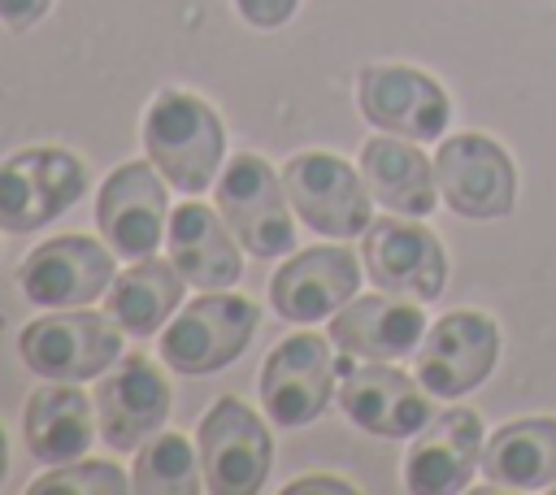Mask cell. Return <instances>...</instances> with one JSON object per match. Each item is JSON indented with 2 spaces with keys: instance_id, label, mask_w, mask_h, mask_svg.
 <instances>
[{
  "instance_id": "484cf974",
  "label": "cell",
  "mask_w": 556,
  "mask_h": 495,
  "mask_svg": "<svg viewBox=\"0 0 556 495\" xmlns=\"http://www.w3.org/2000/svg\"><path fill=\"white\" fill-rule=\"evenodd\" d=\"M48 491H87V495H122L130 491L126 473L109 460H70L56 473H43L26 486V495H48Z\"/></svg>"
},
{
  "instance_id": "ba28073f",
  "label": "cell",
  "mask_w": 556,
  "mask_h": 495,
  "mask_svg": "<svg viewBox=\"0 0 556 495\" xmlns=\"http://www.w3.org/2000/svg\"><path fill=\"white\" fill-rule=\"evenodd\" d=\"M282 187L295 217L317 234L352 239L374 221V195L365 178L334 152H295L282 165Z\"/></svg>"
},
{
  "instance_id": "44dd1931",
  "label": "cell",
  "mask_w": 556,
  "mask_h": 495,
  "mask_svg": "<svg viewBox=\"0 0 556 495\" xmlns=\"http://www.w3.org/2000/svg\"><path fill=\"white\" fill-rule=\"evenodd\" d=\"M361 178H365L369 195L400 217H426L443 200L434 161L413 139H400L387 130L361 143Z\"/></svg>"
},
{
  "instance_id": "e0dca14e",
  "label": "cell",
  "mask_w": 556,
  "mask_h": 495,
  "mask_svg": "<svg viewBox=\"0 0 556 495\" xmlns=\"http://www.w3.org/2000/svg\"><path fill=\"white\" fill-rule=\"evenodd\" d=\"M361 265L348 248H308V252H295L287 265L274 269L269 278V304L282 321L291 326H313V321H326L334 317L361 287Z\"/></svg>"
},
{
  "instance_id": "30bf717a",
  "label": "cell",
  "mask_w": 556,
  "mask_h": 495,
  "mask_svg": "<svg viewBox=\"0 0 556 495\" xmlns=\"http://www.w3.org/2000/svg\"><path fill=\"white\" fill-rule=\"evenodd\" d=\"M361 261L378 291L408 300H439L447 287V252L434 230L408 217H374L361 234Z\"/></svg>"
},
{
  "instance_id": "3957f363",
  "label": "cell",
  "mask_w": 556,
  "mask_h": 495,
  "mask_svg": "<svg viewBox=\"0 0 556 495\" xmlns=\"http://www.w3.org/2000/svg\"><path fill=\"white\" fill-rule=\"evenodd\" d=\"M122 326L109 313L61 308L35 317L17 334V352L30 373L48 382H87L122 360Z\"/></svg>"
},
{
  "instance_id": "277c9868",
  "label": "cell",
  "mask_w": 556,
  "mask_h": 495,
  "mask_svg": "<svg viewBox=\"0 0 556 495\" xmlns=\"http://www.w3.org/2000/svg\"><path fill=\"white\" fill-rule=\"evenodd\" d=\"M87 191V165L70 148H22L0 161V230L30 234L52 226Z\"/></svg>"
},
{
  "instance_id": "603a6c76",
  "label": "cell",
  "mask_w": 556,
  "mask_h": 495,
  "mask_svg": "<svg viewBox=\"0 0 556 495\" xmlns=\"http://www.w3.org/2000/svg\"><path fill=\"white\" fill-rule=\"evenodd\" d=\"M182 287L187 278L178 274L174 261H156V256H139L135 265H126L109 291H104V313L126 330V334H156L178 308H182Z\"/></svg>"
},
{
  "instance_id": "7402d4cb",
  "label": "cell",
  "mask_w": 556,
  "mask_h": 495,
  "mask_svg": "<svg viewBox=\"0 0 556 495\" xmlns=\"http://www.w3.org/2000/svg\"><path fill=\"white\" fill-rule=\"evenodd\" d=\"M96 399H87L70 382H52L30 391L26 412H22V434L26 452L39 465H70L83 460V452L96 443Z\"/></svg>"
},
{
  "instance_id": "f546056e",
  "label": "cell",
  "mask_w": 556,
  "mask_h": 495,
  "mask_svg": "<svg viewBox=\"0 0 556 495\" xmlns=\"http://www.w3.org/2000/svg\"><path fill=\"white\" fill-rule=\"evenodd\" d=\"M4 473H9V443H4V430H0V482H4Z\"/></svg>"
},
{
  "instance_id": "5b68a950",
  "label": "cell",
  "mask_w": 556,
  "mask_h": 495,
  "mask_svg": "<svg viewBox=\"0 0 556 495\" xmlns=\"http://www.w3.org/2000/svg\"><path fill=\"white\" fill-rule=\"evenodd\" d=\"M217 213L235 230V239L261 256H287L295 248V221H291V200L282 178L269 169L265 156L239 152L222 165L217 174Z\"/></svg>"
},
{
  "instance_id": "4fadbf2b",
  "label": "cell",
  "mask_w": 556,
  "mask_h": 495,
  "mask_svg": "<svg viewBox=\"0 0 556 495\" xmlns=\"http://www.w3.org/2000/svg\"><path fill=\"white\" fill-rule=\"evenodd\" d=\"M113 248L91 234H56L22 256L17 287L30 304L43 308H83L109 291L113 274Z\"/></svg>"
},
{
  "instance_id": "6da1fadb",
  "label": "cell",
  "mask_w": 556,
  "mask_h": 495,
  "mask_svg": "<svg viewBox=\"0 0 556 495\" xmlns=\"http://www.w3.org/2000/svg\"><path fill=\"white\" fill-rule=\"evenodd\" d=\"M143 156L187 195L208 191L222 174L226 126L208 100L182 87H161L143 109Z\"/></svg>"
},
{
  "instance_id": "9c48e42d",
  "label": "cell",
  "mask_w": 556,
  "mask_h": 495,
  "mask_svg": "<svg viewBox=\"0 0 556 495\" xmlns=\"http://www.w3.org/2000/svg\"><path fill=\"white\" fill-rule=\"evenodd\" d=\"M500 360V326L478 308L443 313L417 347V382L439 399H460L491 378Z\"/></svg>"
},
{
  "instance_id": "7a4b0ae2",
  "label": "cell",
  "mask_w": 556,
  "mask_h": 495,
  "mask_svg": "<svg viewBox=\"0 0 556 495\" xmlns=\"http://www.w3.org/2000/svg\"><path fill=\"white\" fill-rule=\"evenodd\" d=\"M256 304L248 295L230 291H204L200 300H187L156 334V356L187 378L217 373L230 360H239L256 334Z\"/></svg>"
},
{
  "instance_id": "4316f807",
  "label": "cell",
  "mask_w": 556,
  "mask_h": 495,
  "mask_svg": "<svg viewBox=\"0 0 556 495\" xmlns=\"http://www.w3.org/2000/svg\"><path fill=\"white\" fill-rule=\"evenodd\" d=\"M295 4H300V0H235V9L243 13V22L256 26V30H278V26H287L291 13H295Z\"/></svg>"
},
{
  "instance_id": "ffe728a7",
  "label": "cell",
  "mask_w": 556,
  "mask_h": 495,
  "mask_svg": "<svg viewBox=\"0 0 556 495\" xmlns=\"http://www.w3.org/2000/svg\"><path fill=\"white\" fill-rule=\"evenodd\" d=\"M165 243H169V261L178 265V274L200 291H226L243 274L235 230L226 226L217 208L200 200H187L169 213Z\"/></svg>"
},
{
  "instance_id": "d6986e66",
  "label": "cell",
  "mask_w": 556,
  "mask_h": 495,
  "mask_svg": "<svg viewBox=\"0 0 556 495\" xmlns=\"http://www.w3.org/2000/svg\"><path fill=\"white\" fill-rule=\"evenodd\" d=\"M426 313L417 300L400 295H352L334 317H330V343L343 356L356 360H400L421 347L426 339Z\"/></svg>"
},
{
  "instance_id": "f1b7e54d",
  "label": "cell",
  "mask_w": 556,
  "mask_h": 495,
  "mask_svg": "<svg viewBox=\"0 0 556 495\" xmlns=\"http://www.w3.org/2000/svg\"><path fill=\"white\" fill-rule=\"evenodd\" d=\"M304 491H356V486L343 478H300L287 486V495H304Z\"/></svg>"
},
{
  "instance_id": "cb8c5ba5",
  "label": "cell",
  "mask_w": 556,
  "mask_h": 495,
  "mask_svg": "<svg viewBox=\"0 0 556 495\" xmlns=\"http://www.w3.org/2000/svg\"><path fill=\"white\" fill-rule=\"evenodd\" d=\"M482 473L508 491L556 486V417H521L500 426L482 447Z\"/></svg>"
},
{
  "instance_id": "8fae6325",
  "label": "cell",
  "mask_w": 556,
  "mask_h": 495,
  "mask_svg": "<svg viewBox=\"0 0 556 495\" xmlns=\"http://www.w3.org/2000/svg\"><path fill=\"white\" fill-rule=\"evenodd\" d=\"M339 408L343 417L378 439H413L430 421V399L417 378L391 369L387 360L343 356L339 365Z\"/></svg>"
},
{
  "instance_id": "7c38bea8",
  "label": "cell",
  "mask_w": 556,
  "mask_h": 495,
  "mask_svg": "<svg viewBox=\"0 0 556 495\" xmlns=\"http://www.w3.org/2000/svg\"><path fill=\"white\" fill-rule=\"evenodd\" d=\"M356 109L369 126L413 143L439 139L452 122L447 91L413 65H365L356 74Z\"/></svg>"
},
{
  "instance_id": "52a82bcc",
  "label": "cell",
  "mask_w": 556,
  "mask_h": 495,
  "mask_svg": "<svg viewBox=\"0 0 556 495\" xmlns=\"http://www.w3.org/2000/svg\"><path fill=\"white\" fill-rule=\"evenodd\" d=\"M434 178L439 195L456 217L469 221H495L508 217L517 204V169L504 143L491 135H452L434 152Z\"/></svg>"
},
{
  "instance_id": "5bb4252c",
  "label": "cell",
  "mask_w": 556,
  "mask_h": 495,
  "mask_svg": "<svg viewBox=\"0 0 556 495\" xmlns=\"http://www.w3.org/2000/svg\"><path fill=\"white\" fill-rule=\"evenodd\" d=\"M334 360L326 334H287L261 365V404L278 430L317 421L334 391Z\"/></svg>"
},
{
  "instance_id": "d4e9b609",
  "label": "cell",
  "mask_w": 556,
  "mask_h": 495,
  "mask_svg": "<svg viewBox=\"0 0 556 495\" xmlns=\"http://www.w3.org/2000/svg\"><path fill=\"white\" fill-rule=\"evenodd\" d=\"M130 491L139 495H195L204 486L200 452L182 434H152L135 447Z\"/></svg>"
},
{
  "instance_id": "83f0119b",
  "label": "cell",
  "mask_w": 556,
  "mask_h": 495,
  "mask_svg": "<svg viewBox=\"0 0 556 495\" xmlns=\"http://www.w3.org/2000/svg\"><path fill=\"white\" fill-rule=\"evenodd\" d=\"M48 9H52V0H0V22L9 30H30L35 22H43Z\"/></svg>"
},
{
  "instance_id": "ac0fdd59",
  "label": "cell",
  "mask_w": 556,
  "mask_h": 495,
  "mask_svg": "<svg viewBox=\"0 0 556 495\" xmlns=\"http://www.w3.org/2000/svg\"><path fill=\"white\" fill-rule=\"evenodd\" d=\"M482 417L473 408H447L430 417L404 452V486L413 495H456L482 465Z\"/></svg>"
},
{
  "instance_id": "9a60e30c",
  "label": "cell",
  "mask_w": 556,
  "mask_h": 495,
  "mask_svg": "<svg viewBox=\"0 0 556 495\" xmlns=\"http://www.w3.org/2000/svg\"><path fill=\"white\" fill-rule=\"evenodd\" d=\"M156 174L161 169L152 161H126L96 191L100 239L126 261L152 256L161 248V239H165L169 204H165V187H161Z\"/></svg>"
},
{
  "instance_id": "8992f818",
  "label": "cell",
  "mask_w": 556,
  "mask_h": 495,
  "mask_svg": "<svg viewBox=\"0 0 556 495\" xmlns=\"http://www.w3.org/2000/svg\"><path fill=\"white\" fill-rule=\"evenodd\" d=\"M195 452H200L204 486L213 495H252L265 486L274 465L269 426L235 395L213 399V408L200 417Z\"/></svg>"
},
{
  "instance_id": "2e32d148",
  "label": "cell",
  "mask_w": 556,
  "mask_h": 495,
  "mask_svg": "<svg viewBox=\"0 0 556 495\" xmlns=\"http://www.w3.org/2000/svg\"><path fill=\"white\" fill-rule=\"evenodd\" d=\"M165 417H169V378L143 352H130L117 360V369L100 373L96 421H100V439L113 452H135L165 426Z\"/></svg>"
}]
</instances>
